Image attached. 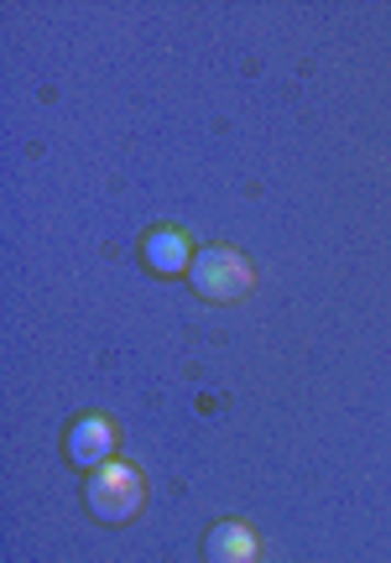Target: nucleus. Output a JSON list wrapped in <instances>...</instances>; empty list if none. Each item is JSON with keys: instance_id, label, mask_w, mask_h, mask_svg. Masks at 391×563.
<instances>
[{"instance_id": "nucleus-4", "label": "nucleus", "mask_w": 391, "mask_h": 563, "mask_svg": "<svg viewBox=\"0 0 391 563\" xmlns=\"http://www.w3.org/2000/svg\"><path fill=\"white\" fill-rule=\"evenodd\" d=\"M193 256H199V251H188V235L178 230V224H157V230L142 241V262L152 266L157 277H178V272L188 277Z\"/></svg>"}, {"instance_id": "nucleus-5", "label": "nucleus", "mask_w": 391, "mask_h": 563, "mask_svg": "<svg viewBox=\"0 0 391 563\" xmlns=\"http://www.w3.org/2000/svg\"><path fill=\"white\" fill-rule=\"evenodd\" d=\"M204 559L209 563H256L261 559V543H256V532L246 522H214L204 538Z\"/></svg>"}, {"instance_id": "nucleus-1", "label": "nucleus", "mask_w": 391, "mask_h": 563, "mask_svg": "<svg viewBox=\"0 0 391 563\" xmlns=\"http://www.w3.org/2000/svg\"><path fill=\"white\" fill-rule=\"evenodd\" d=\"M83 506H89L104 527L136 522L146 506V475L131 460L100 464V470H89V481H83Z\"/></svg>"}, {"instance_id": "nucleus-2", "label": "nucleus", "mask_w": 391, "mask_h": 563, "mask_svg": "<svg viewBox=\"0 0 391 563\" xmlns=\"http://www.w3.org/2000/svg\"><path fill=\"white\" fill-rule=\"evenodd\" d=\"M188 282L209 302H241L256 287V262L241 256L235 245H204L193 256V266H188Z\"/></svg>"}, {"instance_id": "nucleus-3", "label": "nucleus", "mask_w": 391, "mask_h": 563, "mask_svg": "<svg viewBox=\"0 0 391 563\" xmlns=\"http://www.w3.org/2000/svg\"><path fill=\"white\" fill-rule=\"evenodd\" d=\"M63 449H68V460L89 475V470H100V464L115 460V422L100 418V412H83V418H74Z\"/></svg>"}]
</instances>
